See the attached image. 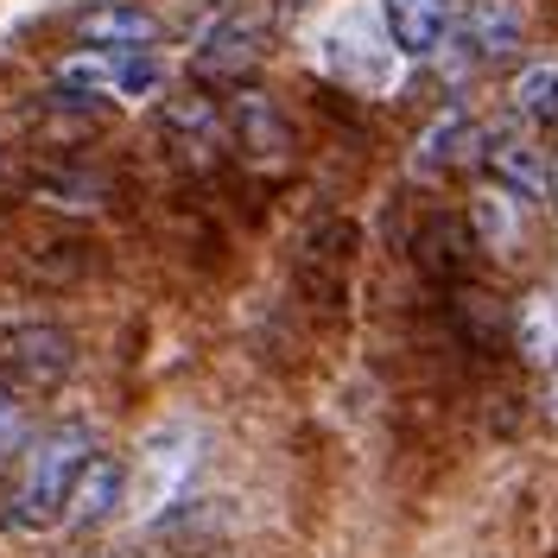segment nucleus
I'll use <instances>...</instances> for the list:
<instances>
[{
    "label": "nucleus",
    "instance_id": "f257e3e1",
    "mask_svg": "<svg viewBox=\"0 0 558 558\" xmlns=\"http://www.w3.org/2000/svg\"><path fill=\"white\" fill-rule=\"evenodd\" d=\"M89 451H96V432H89V425H51V432H33V445L13 457V483H7V495H0V526H13V533H26V539L58 533L70 476L83 470Z\"/></svg>",
    "mask_w": 558,
    "mask_h": 558
},
{
    "label": "nucleus",
    "instance_id": "f03ea898",
    "mask_svg": "<svg viewBox=\"0 0 558 558\" xmlns=\"http://www.w3.org/2000/svg\"><path fill=\"white\" fill-rule=\"evenodd\" d=\"M64 89L83 96H114V102H153L166 89V58L146 45V51H108V45H83L58 64Z\"/></svg>",
    "mask_w": 558,
    "mask_h": 558
},
{
    "label": "nucleus",
    "instance_id": "7ed1b4c3",
    "mask_svg": "<svg viewBox=\"0 0 558 558\" xmlns=\"http://www.w3.org/2000/svg\"><path fill=\"white\" fill-rule=\"evenodd\" d=\"M197 463H204V432L197 425H159L140 451V470H128V495L140 501V514L159 521L184 495V483L197 476Z\"/></svg>",
    "mask_w": 558,
    "mask_h": 558
},
{
    "label": "nucleus",
    "instance_id": "20e7f679",
    "mask_svg": "<svg viewBox=\"0 0 558 558\" xmlns=\"http://www.w3.org/2000/svg\"><path fill=\"white\" fill-rule=\"evenodd\" d=\"M260 58H267V13L254 7H222L216 20H204V33L191 45V70L204 83H242Z\"/></svg>",
    "mask_w": 558,
    "mask_h": 558
},
{
    "label": "nucleus",
    "instance_id": "39448f33",
    "mask_svg": "<svg viewBox=\"0 0 558 558\" xmlns=\"http://www.w3.org/2000/svg\"><path fill=\"white\" fill-rule=\"evenodd\" d=\"M70 368H76V343L58 324H13L0 337V387L51 393L58 381H70Z\"/></svg>",
    "mask_w": 558,
    "mask_h": 558
},
{
    "label": "nucleus",
    "instance_id": "423d86ee",
    "mask_svg": "<svg viewBox=\"0 0 558 558\" xmlns=\"http://www.w3.org/2000/svg\"><path fill=\"white\" fill-rule=\"evenodd\" d=\"M476 159H483L488 184H501L508 197H521L526 209L533 204H553V159H546V146L526 134V128H483L476 140Z\"/></svg>",
    "mask_w": 558,
    "mask_h": 558
},
{
    "label": "nucleus",
    "instance_id": "0eeeda50",
    "mask_svg": "<svg viewBox=\"0 0 558 558\" xmlns=\"http://www.w3.org/2000/svg\"><path fill=\"white\" fill-rule=\"evenodd\" d=\"M317 64L330 70L337 83H349V89H368V96H381V89L400 83V51H393L387 33H375L368 20H343L337 33L324 38Z\"/></svg>",
    "mask_w": 558,
    "mask_h": 558
},
{
    "label": "nucleus",
    "instance_id": "6e6552de",
    "mask_svg": "<svg viewBox=\"0 0 558 558\" xmlns=\"http://www.w3.org/2000/svg\"><path fill=\"white\" fill-rule=\"evenodd\" d=\"M451 38L470 51V64H508L526 45V7L521 0H470L451 20Z\"/></svg>",
    "mask_w": 558,
    "mask_h": 558
},
{
    "label": "nucleus",
    "instance_id": "1a4fd4ad",
    "mask_svg": "<svg viewBox=\"0 0 558 558\" xmlns=\"http://www.w3.org/2000/svg\"><path fill=\"white\" fill-rule=\"evenodd\" d=\"M222 128H229V140L242 146L254 166H279V159L292 153V121H286V108H279L267 89L235 83V96L222 102Z\"/></svg>",
    "mask_w": 558,
    "mask_h": 558
},
{
    "label": "nucleus",
    "instance_id": "9d476101",
    "mask_svg": "<svg viewBox=\"0 0 558 558\" xmlns=\"http://www.w3.org/2000/svg\"><path fill=\"white\" fill-rule=\"evenodd\" d=\"M121 501H128V463L108 451H89L83 457V470L70 476V495H64V533H96L121 514Z\"/></svg>",
    "mask_w": 558,
    "mask_h": 558
},
{
    "label": "nucleus",
    "instance_id": "9b49d317",
    "mask_svg": "<svg viewBox=\"0 0 558 558\" xmlns=\"http://www.w3.org/2000/svg\"><path fill=\"white\" fill-rule=\"evenodd\" d=\"M476 140H483V128H476L470 102H445L413 140V172L445 178V172H457V166H470V159H476Z\"/></svg>",
    "mask_w": 558,
    "mask_h": 558
},
{
    "label": "nucleus",
    "instance_id": "f8f14e48",
    "mask_svg": "<svg viewBox=\"0 0 558 558\" xmlns=\"http://www.w3.org/2000/svg\"><path fill=\"white\" fill-rule=\"evenodd\" d=\"M451 20H457V0H381V33L400 58H418L432 64L438 45L451 38Z\"/></svg>",
    "mask_w": 558,
    "mask_h": 558
},
{
    "label": "nucleus",
    "instance_id": "ddd939ff",
    "mask_svg": "<svg viewBox=\"0 0 558 558\" xmlns=\"http://www.w3.org/2000/svg\"><path fill=\"white\" fill-rule=\"evenodd\" d=\"M166 140L184 146V159H216L229 140L216 96H166Z\"/></svg>",
    "mask_w": 558,
    "mask_h": 558
},
{
    "label": "nucleus",
    "instance_id": "4468645a",
    "mask_svg": "<svg viewBox=\"0 0 558 558\" xmlns=\"http://www.w3.org/2000/svg\"><path fill=\"white\" fill-rule=\"evenodd\" d=\"M76 38L108 45V51H146V45H159V20L146 7H96L76 20Z\"/></svg>",
    "mask_w": 558,
    "mask_h": 558
},
{
    "label": "nucleus",
    "instance_id": "2eb2a0df",
    "mask_svg": "<svg viewBox=\"0 0 558 558\" xmlns=\"http://www.w3.org/2000/svg\"><path fill=\"white\" fill-rule=\"evenodd\" d=\"M521 197H508L501 184H483L476 191V204H470V229H476V242L488 254H514L521 247Z\"/></svg>",
    "mask_w": 558,
    "mask_h": 558
},
{
    "label": "nucleus",
    "instance_id": "dca6fc26",
    "mask_svg": "<svg viewBox=\"0 0 558 558\" xmlns=\"http://www.w3.org/2000/svg\"><path fill=\"white\" fill-rule=\"evenodd\" d=\"M508 102L526 128H553L558 121V58H533V64L508 83Z\"/></svg>",
    "mask_w": 558,
    "mask_h": 558
},
{
    "label": "nucleus",
    "instance_id": "f3484780",
    "mask_svg": "<svg viewBox=\"0 0 558 558\" xmlns=\"http://www.w3.org/2000/svg\"><path fill=\"white\" fill-rule=\"evenodd\" d=\"M38 204H70V209H96L108 197V184L96 172H38L33 178Z\"/></svg>",
    "mask_w": 558,
    "mask_h": 558
},
{
    "label": "nucleus",
    "instance_id": "a211bd4d",
    "mask_svg": "<svg viewBox=\"0 0 558 558\" xmlns=\"http://www.w3.org/2000/svg\"><path fill=\"white\" fill-rule=\"evenodd\" d=\"M26 445H33V400L20 387H0V470H13Z\"/></svg>",
    "mask_w": 558,
    "mask_h": 558
},
{
    "label": "nucleus",
    "instance_id": "6ab92c4d",
    "mask_svg": "<svg viewBox=\"0 0 558 558\" xmlns=\"http://www.w3.org/2000/svg\"><path fill=\"white\" fill-rule=\"evenodd\" d=\"M521 343L533 362H558V312H553V299H533L521 312Z\"/></svg>",
    "mask_w": 558,
    "mask_h": 558
},
{
    "label": "nucleus",
    "instance_id": "aec40b11",
    "mask_svg": "<svg viewBox=\"0 0 558 558\" xmlns=\"http://www.w3.org/2000/svg\"><path fill=\"white\" fill-rule=\"evenodd\" d=\"M553 407H558V387H553Z\"/></svg>",
    "mask_w": 558,
    "mask_h": 558
},
{
    "label": "nucleus",
    "instance_id": "412c9836",
    "mask_svg": "<svg viewBox=\"0 0 558 558\" xmlns=\"http://www.w3.org/2000/svg\"><path fill=\"white\" fill-rule=\"evenodd\" d=\"M553 184H558V166H553Z\"/></svg>",
    "mask_w": 558,
    "mask_h": 558
}]
</instances>
